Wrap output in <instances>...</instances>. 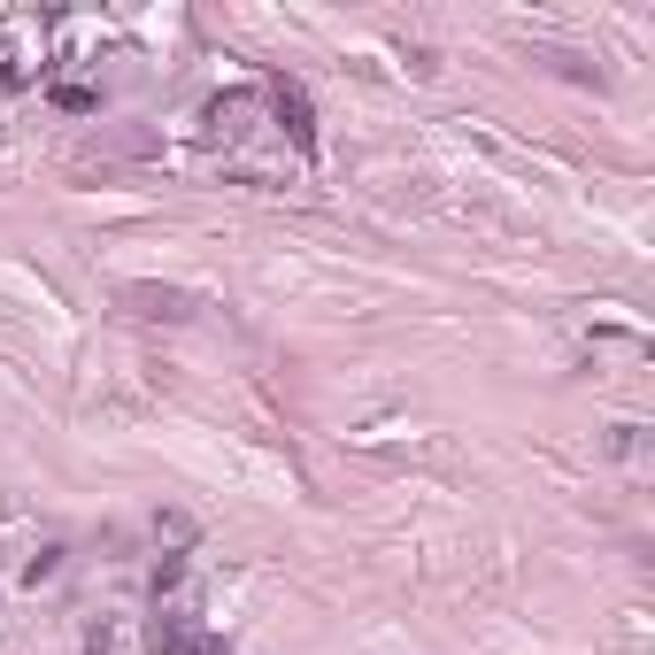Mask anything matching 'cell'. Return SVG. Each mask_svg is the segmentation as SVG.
Returning a JSON list of instances; mask_svg holds the SVG:
<instances>
[{"instance_id": "cell-2", "label": "cell", "mask_w": 655, "mask_h": 655, "mask_svg": "<svg viewBox=\"0 0 655 655\" xmlns=\"http://www.w3.org/2000/svg\"><path fill=\"white\" fill-rule=\"evenodd\" d=\"M147 655H216V648H208V633H201L193 617H177V610H170V617L147 625Z\"/></svg>"}, {"instance_id": "cell-1", "label": "cell", "mask_w": 655, "mask_h": 655, "mask_svg": "<svg viewBox=\"0 0 655 655\" xmlns=\"http://www.w3.org/2000/svg\"><path fill=\"white\" fill-rule=\"evenodd\" d=\"M270 109H278L286 140H294L301 155H317V116H309V93H301V78H270Z\"/></svg>"}, {"instance_id": "cell-5", "label": "cell", "mask_w": 655, "mask_h": 655, "mask_svg": "<svg viewBox=\"0 0 655 655\" xmlns=\"http://www.w3.org/2000/svg\"><path fill=\"white\" fill-rule=\"evenodd\" d=\"M247 116H255V101H247V93H232V101H216V109H208V124H216L224 140H239V132H247Z\"/></svg>"}, {"instance_id": "cell-8", "label": "cell", "mask_w": 655, "mask_h": 655, "mask_svg": "<svg viewBox=\"0 0 655 655\" xmlns=\"http://www.w3.org/2000/svg\"><path fill=\"white\" fill-rule=\"evenodd\" d=\"M641 448H648V440H641V424H617V456H625V463H641Z\"/></svg>"}, {"instance_id": "cell-7", "label": "cell", "mask_w": 655, "mask_h": 655, "mask_svg": "<svg viewBox=\"0 0 655 655\" xmlns=\"http://www.w3.org/2000/svg\"><path fill=\"white\" fill-rule=\"evenodd\" d=\"M62 571V547H39L31 563H23V586H39V579H54Z\"/></svg>"}, {"instance_id": "cell-6", "label": "cell", "mask_w": 655, "mask_h": 655, "mask_svg": "<svg viewBox=\"0 0 655 655\" xmlns=\"http://www.w3.org/2000/svg\"><path fill=\"white\" fill-rule=\"evenodd\" d=\"M54 101H62L70 116H93V109H101V93H93V85H54Z\"/></svg>"}, {"instance_id": "cell-3", "label": "cell", "mask_w": 655, "mask_h": 655, "mask_svg": "<svg viewBox=\"0 0 655 655\" xmlns=\"http://www.w3.org/2000/svg\"><path fill=\"white\" fill-rule=\"evenodd\" d=\"M116 301H132V317H170V325H185V317H193V301H185V294H170V286H124Z\"/></svg>"}, {"instance_id": "cell-4", "label": "cell", "mask_w": 655, "mask_h": 655, "mask_svg": "<svg viewBox=\"0 0 655 655\" xmlns=\"http://www.w3.org/2000/svg\"><path fill=\"white\" fill-rule=\"evenodd\" d=\"M193 532H201V524H193L185 509H155V547L177 555V547H193Z\"/></svg>"}]
</instances>
